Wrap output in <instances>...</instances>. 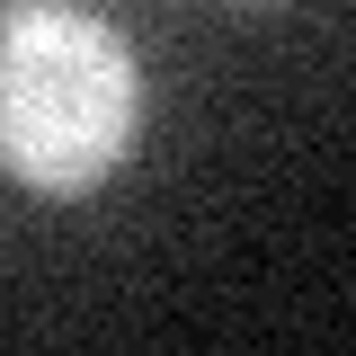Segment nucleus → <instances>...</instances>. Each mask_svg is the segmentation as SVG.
<instances>
[{"instance_id": "obj_1", "label": "nucleus", "mask_w": 356, "mask_h": 356, "mask_svg": "<svg viewBox=\"0 0 356 356\" xmlns=\"http://www.w3.org/2000/svg\"><path fill=\"white\" fill-rule=\"evenodd\" d=\"M134 44L89 9H18L0 36V161L36 196H81L134 152Z\"/></svg>"}]
</instances>
